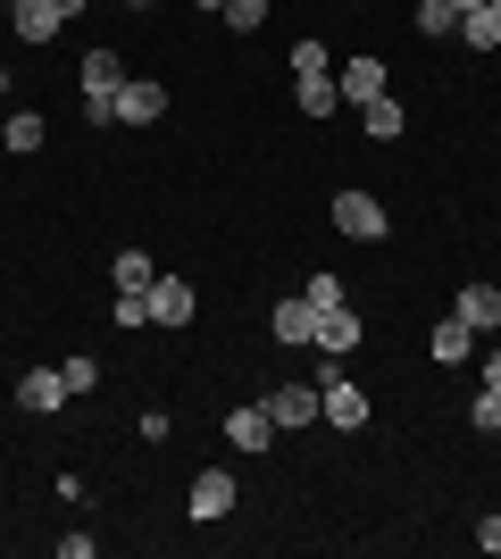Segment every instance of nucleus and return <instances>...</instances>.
I'll use <instances>...</instances> for the list:
<instances>
[{"label":"nucleus","instance_id":"f257e3e1","mask_svg":"<svg viewBox=\"0 0 501 559\" xmlns=\"http://www.w3.org/2000/svg\"><path fill=\"white\" fill-rule=\"evenodd\" d=\"M293 93H301V109L326 126L334 109H343V93H334V59H326V43H301L293 50Z\"/></svg>","mask_w":501,"mask_h":559},{"label":"nucleus","instance_id":"f03ea898","mask_svg":"<svg viewBox=\"0 0 501 559\" xmlns=\"http://www.w3.org/2000/svg\"><path fill=\"white\" fill-rule=\"evenodd\" d=\"M318 418H326V426H343V435H359V426H368V393H359V384H351V376H318Z\"/></svg>","mask_w":501,"mask_h":559},{"label":"nucleus","instance_id":"7ed1b4c3","mask_svg":"<svg viewBox=\"0 0 501 559\" xmlns=\"http://www.w3.org/2000/svg\"><path fill=\"white\" fill-rule=\"evenodd\" d=\"M384 201L377 192H334V234H351V242H384Z\"/></svg>","mask_w":501,"mask_h":559},{"label":"nucleus","instance_id":"20e7f679","mask_svg":"<svg viewBox=\"0 0 501 559\" xmlns=\"http://www.w3.org/2000/svg\"><path fill=\"white\" fill-rule=\"evenodd\" d=\"M159 117H167V84L126 75V84H118V126H159Z\"/></svg>","mask_w":501,"mask_h":559},{"label":"nucleus","instance_id":"39448f33","mask_svg":"<svg viewBox=\"0 0 501 559\" xmlns=\"http://www.w3.org/2000/svg\"><path fill=\"white\" fill-rule=\"evenodd\" d=\"M184 510L201 518V526H210V518H226V510H235V476H226V467H201V476H192V492H184Z\"/></svg>","mask_w":501,"mask_h":559},{"label":"nucleus","instance_id":"423d86ee","mask_svg":"<svg viewBox=\"0 0 501 559\" xmlns=\"http://www.w3.org/2000/svg\"><path fill=\"white\" fill-rule=\"evenodd\" d=\"M75 9H84V0H25V9H9V17H17V43H50Z\"/></svg>","mask_w":501,"mask_h":559},{"label":"nucleus","instance_id":"0eeeda50","mask_svg":"<svg viewBox=\"0 0 501 559\" xmlns=\"http://www.w3.org/2000/svg\"><path fill=\"white\" fill-rule=\"evenodd\" d=\"M226 443H235V451H251V460H260V451L276 443V418H267V401H251V409H226Z\"/></svg>","mask_w":501,"mask_h":559},{"label":"nucleus","instance_id":"6e6552de","mask_svg":"<svg viewBox=\"0 0 501 559\" xmlns=\"http://www.w3.org/2000/svg\"><path fill=\"white\" fill-rule=\"evenodd\" d=\"M192 284L184 276H151V326H192Z\"/></svg>","mask_w":501,"mask_h":559},{"label":"nucleus","instance_id":"1a4fd4ad","mask_svg":"<svg viewBox=\"0 0 501 559\" xmlns=\"http://www.w3.org/2000/svg\"><path fill=\"white\" fill-rule=\"evenodd\" d=\"M334 93L351 100V109H368V100L384 93V59H343V68H334Z\"/></svg>","mask_w":501,"mask_h":559},{"label":"nucleus","instance_id":"9d476101","mask_svg":"<svg viewBox=\"0 0 501 559\" xmlns=\"http://www.w3.org/2000/svg\"><path fill=\"white\" fill-rule=\"evenodd\" d=\"M17 409H43V418H50V409H68V376H59V368H25L17 376Z\"/></svg>","mask_w":501,"mask_h":559},{"label":"nucleus","instance_id":"9b49d317","mask_svg":"<svg viewBox=\"0 0 501 559\" xmlns=\"http://www.w3.org/2000/svg\"><path fill=\"white\" fill-rule=\"evenodd\" d=\"M267 418H276V435H285V426H310L318 418V384H276V393H267Z\"/></svg>","mask_w":501,"mask_h":559},{"label":"nucleus","instance_id":"f8f14e48","mask_svg":"<svg viewBox=\"0 0 501 559\" xmlns=\"http://www.w3.org/2000/svg\"><path fill=\"white\" fill-rule=\"evenodd\" d=\"M452 318H468L477 334H493V326H501V284H460Z\"/></svg>","mask_w":501,"mask_h":559},{"label":"nucleus","instance_id":"ddd939ff","mask_svg":"<svg viewBox=\"0 0 501 559\" xmlns=\"http://www.w3.org/2000/svg\"><path fill=\"white\" fill-rule=\"evenodd\" d=\"M276 343L318 350V309H310V301H276Z\"/></svg>","mask_w":501,"mask_h":559},{"label":"nucleus","instance_id":"4468645a","mask_svg":"<svg viewBox=\"0 0 501 559\" xmlns=\"http://www.w3.org/2000/svg\"><path fill=\"white\" fill-rule=\"evenodd\" d=\"M351 343H359V318H351V301H343V309H318V350H326V359H343Z\"/></svg>","mask_w":501,"mask_h":559},{"label":"nucleus","instance_id":"2eb2a0df","mask_svg":"<svg viewBox=\"0 0 501 559\" xmlns=\"http://www.w3.org/2000/svg\"><path fill=\"white\" fill-rule=\"evenodd\" d=\"M427 350H434V359H443V368H460V359L477 350V326H468V318H443V326L427 334Z\"/></svg>","mask_w":501,"mask_h":559},{"label":"nucleus","instance_id":"dca6fc26","mask_svg":"<svg viewBox=\"0 0 501 559\" xmlns=\"http://www.w3.org/2000/svg\"><path fill=\"white\" fill-rule=\"evenodd\" d=\"M118 84H126L118 50H93V59H84V100H118Z\"/></svg>","mask_w":501,"mask_h":559},{"label":"nucleus","instance_id":"f3484780","mask_svg":"<svg viewBox=\"0 0 501 559\" xmlns=\"http://www.w3.org/2000/svg\"><path fill=\"white\" fill-rule=\"evenodd\" d=\"M460 43L477 50V59H485V50H501V9H468V17H460Z\"/></svg>","mask_w":501,"mask_h":559},{"label":"nucleus","instance_id":"a211bd4d","mask_svg":"<svg viewBox=\"0 0 501 559\" xmlns=\"http://www.w3.org/2000/svg\"><path fill=\"white\" fill-rule=\"evenodd\" d=\"M359 126H368V134H377V142H393V134H402V126H409V117H402V100H393V93H377V100H368V109H359Z\"/></svg>","mask_w":501,"mask_h":559},{"label":"nucleus","instance_id":"6ab92c4d","mask_svg":"<svg viewBox=\"0 0 501 559\" xmlns=\"http://www.w3.org/2000/svg\"><path fill=\"white\" fill-rule=\"evenodd\" d=\"M151 276H159L151 251H118V293H151Z\"/></svg>","mask_w":501,"mask_h":559},{"label":"nucleus","instance_id":"aec40b11","mask_svg":"<svg viewBox=\"0 0 501 559\" xmlns=\"http://www.w3.org/2000/svg\"><path fill=\"white\" fill-rule=\"evenodd\" d=\"M43 134H50V126H43L34 109H17L9 126H0V142H9V151H43Z\"/></svg>","mask_w":501,"mask_h":559},{"label":"nucleus","instance_id":"412c9836","mask_svg":"<svg viewBox=\"0 0 501 559\" xmlns=\"http://www.w3.org/2000/svg\"><path fill=\"white\" fill-rule=\"evenodd\" d=\"M418 34H427V43L460 34V9H452V0H418Z\"/></svg>","mask_w":501,"mask_h":559},{"label":"nucleus","instance_id":"4be33fe9","mask_svg":"<svg viewBox=\"0 0 501 559\" xmlns=\"http://www.w3.org/2000/svg\"><path fill=\"white\" fill-rule=\"evenodd\" d=\"M301 301H310V309H343V276H334V267H318V276H310V293H301Z\"/></svg>","mask_w":501,"mask_h":559},{"label":"nucleus","instance_id":"5701e85b","mask_svg":"<svg viewBox=\"0 0 501 559\" xmlns=\"http://www.w3.org/2000/svg\"><path fill=\"white\" fill-rule=\"evenodd\" d=\"M226 25H235V34H260V25H267V0H226Z\"/></svg>","mask_w":501,"mask_h":559},{"label":"nucleus","instance_id":"b1692460","mask_svg":"<svg viewBox=\"0 0 501 559\" xmlns=\"http://www.w3.org/2000/svg\"><path fill=\"white\" fill-rule=\"evenodd\" d=\"M118 326H126V334L151 326V293H118Z\"/></svg>","mask_w":501,"mask_h":559},{"label":"nucleus","instance_id":"393cba45","mask_svg":"<svg viewBox=\"0 0 501 559\" xmlns=\"http://www.w3.org/2000/svg\"><path fill=\"white\" fill-rule=\"evenodd\" d=\"M468 426H477V435H501V393H477V401H468Z\"/></svg>","mask_w":501,"mask_h":559},{"label":"nucleus","instance_id":"a878e982","mask_svg":"<svg viewBox=\"0 0 501 559\" xmlns=\"http://www.w3.org/2000/svg\"><path fill=\"white\" fill-rule=\"evenodd\" d=\"M59 376H68V393H93V384H100V368H93V359H68Z\"/></svg>","mask_w":501,"mask_h":559},{"label":"nucleus","instance_id":"bb28decb","mask_svg":"<svg viewBox=\"0 0 501 559\" xmlns=\"http://www.w3.org/2000/svg\"><path fill=\"white\" fill-rule=\"evenodd\" d=\"M477 543H485V551L501 559V510H493V518H477Z\"/></svg>","mask_w":501,"mask_h":559},{"label":"nucleus","instance_id":"cd10ccee","mask_svg":"<svg viewBox=\"0 0 501 559\" xmlns=\"http://www.w3.org/2000/svg\"><path fill=\"white\" fill-rule=\"evenodd\" d=\"M485 393H501V350H493V359H485Z\"/></svg>","mask_w":501,"mask_h":559},{"label":"nucleus","instance_id":"c85d7f7f","mask_svg":"<svg viewBox=\"0 0 501 559\" xmlns=\"http://www.w3.org/2000/svg\"><path fill=\"white\" fill-rule=\"evenodd\" d=\"M452 9H460V17H468V9H493V0H452Z\"/></svg>","mask_w":501,"mask_h":559},{"label":"nucleus","instance_id":"c756f323","mask_svg":"<svg viewBox=\"0 0 501 559\" xmlns=\"http://www.w3.org/2000/svg\"><path fill=\"white\" fill-rule=\"evenodd\" d=\"M192 9H226V0H192Z\"/></svg>","mask_w":501,"mask_h":559},{"label":"nucleus","instance_id":"7c9ffc66","mask_svg":"<svg viewBox=\"0 0 501 559\" xmlns=\"http://www.w3.org/2000/svg\"><path fill=\"white\" fill-rule=\"evenodd\" d=\"M0 93H9V68H0Z\"/></svg>","mask_w":501,"mask_h":559},{"label":"nucleus","instance_id":"2f4dec72","mask_svg":"<svg viewBox=\"0 0 501 559\" xmlns=\"http://www.w3.org/2000/svg\"><path fill=\"white\" fill-rule=\"evenodd\" d=\"M9 9H25V0H9Z\"/></svg>","mask_w":501,"mask_h":559},{"label":"nucleus","instance_id":"473e14b6","mask_svg":"<svg viewBox=\"0 0 501 559\" xmlns=\"http://www.w3.org/2000/svg\"><path fill=\"white\" fill-rule=\"evenodd\" d=\"M493 9H501V0H493Z\"/></svg>","mask_w":501,"mask_h":559}]
</instances>
